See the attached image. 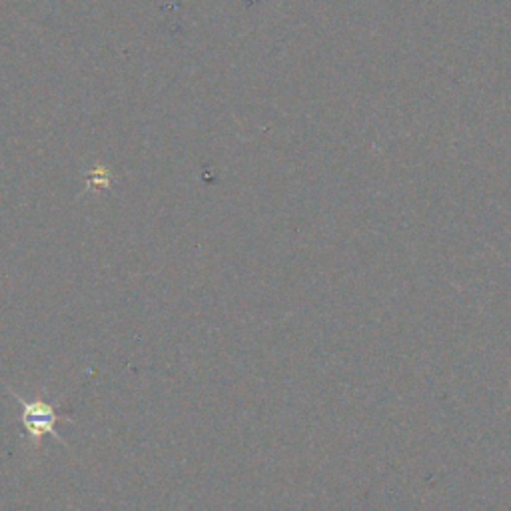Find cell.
<instances>
[{
	"label": "cell",
	"instance_id": "6da1fadb",
	"mask_svg": "<svg viewBox=\"0 0 511 511\" xmlns=\"http://www.w3.org/2000/svg\"><path fill=\"white\" fill-rule=\"evenodd\" d=\"M11 396H13L16 402L23 405V414H20V422H23V427H25V434L30 438L32 441V448L38 450L40 443L44 436H52L56 439L61 446L66 448V441L61 438V434L56 431V424L64 419L66 415L58 414L54 405H50L49 402H42V400H34V402H26L23 396H18L16 391L11 390ZM68 419V417H66Z\"/></svg>",
	"mask_w": 511,
	"mask_h": 511
},
{
	"label": "cell",
	"instance_id": "7a4b0ae2",
	"mask_svg": "<svg viewBox=\"0 0 511 511\" xmlns=\"http://www.w3.org/2000/svg\"><path fill=\"white\" fill-rule=\"evenodd\" d=\"M104 186V188H108L110 184V176L108 172L102 170V168H96V170L90 172V186Z\"/></svg>",
	"mask_w": 511,
	"mask_h": 511
}]
</instances>
